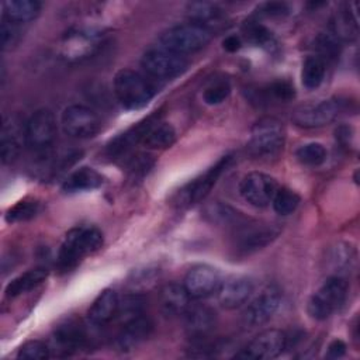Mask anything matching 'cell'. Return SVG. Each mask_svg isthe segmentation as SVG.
<instances>
[{
    "label": "cell",
    "instance_id": "277c9868",
    "mask_svg": "<svg viewBox=\"0 0 360 360\" xmlns=\"http://www.w3.org/2000/svg\"><path fill=\"white\" fill-rule=\"evenodd\" d=\"M347 297V281L340 276H329L312 294L307 311L312 319L325 321L345 304Z\"/></svg>",
    "mask_w": 360,
    "mask_h": 360
},
{
    "label": "cell",
    "instance_id": "6da1fadb",
    "mask_svg": "<svg viewBox=\"0 0 360 360\" xmlns=\"http://www.w3.org/2000/svg\"><path fill=\"white\" fill-rule=\"evenodd\" d=\"M103 233L94 226H79L69 231L58 253V267L62 271L75 269L86 256L103 246Z\"/></svg>",
    "mask_w": 360,
    "mask_h": 360
},
{
    "label": "cell",
    "instance_id": "603a6c76",
    "mask_svg": "<svg viewBox=\"0 0 360 360\" xmlns=\"http://www.w3.org/2000/svg\"><path fill=\"white\" fill-rule=\"evenodd\" d=\"M191 297L183 284L169 283L165 284L159 292V304L160 309L167 316H179L184 315V312L190 307Z\"/></svg>",
    "mask_w": 360,
    "mask_h": 360
},
{
    "label": "cell",
    "instance_id": "5b68a950",
    "mask_svg": "<svg viewBox=\"0 0 360 360\" xmlns=\"http://www.w3.org/2000/svg\"><path fill=\"white\" fill-rule=\"evenodd\" d=\"M211 34L207 28L194 22L179 24L162 32L159 46L184 56L207 46L211 41Z\"/></svg>",
    "mask_w": 360,
    "mask_h": 360
},
{
    "label": "cell",
    "instance_id": "7402d4cb",
    "mask_svg": "<svg viewBox=\"0 0 360 360\" xmlns=\"http://www.w3.org/2000/svg\"><path fill=\"white\" fill-rule=\"evenodd\" d=\"M183 316L187 335L195 340L205 339L217 323L215 312L205 305H190Z\"/></svg>",
    "mask_w": 360,
    "mask_h": 360
},
{
    "label": "cell",
    "instance_id": "4fadbf2b",
    "mask_svg": "<svg viewBox=\"0 0 360 360\" xmlns=\"http://www.w3.org/2000/svg\"><path fill=\"white\" fill-rule=\"evenodd\" d=\"M287 347V336L278 329H266L260 332L242 352L235 357L253 359V360H270L278 357Z\"/></svg>",
    "mask_w": 360,
    "mask_h": 360
},
{
    "label": "cell",
    "instance_id": "5bb4252c",
    "mask_svg": "<svg viewBox=\"0 0 360 360\" xmlns=\"http://www.w3.org/2000/svg\"><path fill=\"white\" fill-rule=\"evenodd\" d=\"M281 302V292L276 287L264 288L259 295H256L245 308L242 314V321L249 328H256L267 323Z\"/></svg>",
    "mask_w": 360,
    "mask_h": 360
},
{
    "label": "cell",
    "instance_id": "d6a6232c",
    "mask_svg": "<svg viewBox=\"0 0 360 360\" xmlns=\"http://www.w3.org/2000/svg\"><path fill=\"white\" fill-rule=\"evenodd\" d=\"M204 217L211 224L222 225V226L224 225L238 226L243 219L242 215L236 210H233L228 204H224V202H219V201L207 205V208L204 211Z\"/></svg>",
    "mask_w": 360,
    "mask_h": 360
},
{
    "label": "cell",
    "instance_id": "3957f363",
    "mask_svg": "<svg viewBox=\"0 0 360 360\" xmlns=\"http://www.w3.org/2000/svg\"><path fill=\"white\" fill-rule=\"evenodd\" d=\"M285 131L283 124L274 117H263L257 120L249 135L248 150L256 158H274L284 146Z\"/></svg>",
    "mask_w": 360,
    "mask_h": 360
},
{
    "label": "cell",
    "instance_id": "8d00e7d4",
    "mask_svg": "<svg viewBox=\"0 0 360 360\" xmlns=\"http://www.w3.org/2000/svg\"><path fill=\"white\" fill-rule=\"evenodd\" d=\"M243 34L248 41L263 48H270L274 44V37L271 31H269L264 25L259 24L257 21L246 22L243 27Z\"/></svg>",
    "mask_w": 360,
    "mask_h": 360
},
{
    "label": "cell",
    "instance_id": "8992f818",
    "mask_svg": "<svg viewBox=\"0 0 360 360\" xmlns=\"http://www.w3.org/2000/svg\"><path fill=\"white\" fill-rule=\"evenodd\" d=\"M231 160H232L231 155L221 158L212 167H210L201 176L195 177L190 183L183 186L174 195V204L179 208H188L194 204L201 202L210 194V191L215 186L222 172L228 167Z\"/></svg>",
    "mask_w": 360,
    "mask_h": 360
},
{
    "label": "cell",
    "instance_id": "ac0fdd59",
    "mask_svg": "<svg viewBox=\"0 0 360 360\" xmlns=\"http://www.w3.org/2000/svg\"><path fill=\"white\" fill-rule=\"evenodd\" d=\"M255 290L253 281L245 276H233L221 283L218 301L226 309H235L249 301Z\"/></svg>",
    "mask_w": 360,
    "mask_h": 360
},
{
    "label": "cell",
    "instance_id": "cb8c5ba5",
    "mask_svg": "<svg viewBox=\"0 0 360 360\" xmlns=\"http://www.w3.org/2000/svg\"><path fill=\"white\" fill-rule=\"evenodd\" d=\"M120 298L114 290L101 291L89 308L87 319L94 326H103L111 322L118 312Z\"/></svg>",
    "mask_w": 360,
    "mask_h": 360
},
{
    "label": "cell",
    "instance_id": "f546056e",
    "mask_svg": "<svg viewBox=\"0 0 360 360\" xmlns=\"http://www.w3.org/2000/svg\"><path fill=\"white\" fill-rule=\"evenodd\" d=\"M48 276V270L44 267H35L31 269L22 274H20L18 277L13 278L7 287H6V297L7 298H15L21 294H25L28 291H31L32 288H35L38 284H41Z\"/></svg>",
    "mask_w": 360,
    "mask_h": 360
},
{
    "label": "cell",
    "instance_id": "f1b7e54d",
    "mask_svg": "<svg viewBox=\"0 0 360 360\" xmlns=\"http://www.w3.org/2000/svg\"><path fill=\"white\" fill-rule=\"evenodd\" d=\"M326 264L333 271L332 276L350 273L356 264V250L346 242H339L332 246L326 255Z\"/></svg>",
    "mask_w": 360,
    "mask_h": 360
},
{
    "label": "cell",
    "instance_id": "e0dca14e",
    "mask_svg": "<svg viewBox=\"0 0 360 360\" xmlns=\"http://www.w3.org/2000/svg\"><path fill=\"white\" fill-rule=\"evenodd\" d=\"M160 121V111H155L153 114L148 115L142 121L134 124L131 128H128L125 132L120 134L117 138H114L108 146L107 152L111 158H121L125 156L136 143H142V139L146 134V131L156 122Z\"/></svg>",
    "mask_w": 360,
    "mask_h": 360
},
{
    "label": "cell",
    "instance_id": "484cf974",
    "mask_svg": "<svg viewBox=\"0 0 360 360\" xmlns=\"http://www.w3.org/2000/svg\"><path fill=\"white\" fill-rule=\"evenodd\" d=\"M339 41H354L359 34L357 17H356V4L345 3L335 13L332 20V31Z\"/></svg>",
    "mask_w": 360,
    "mask_h": 360
},
{
    "label": "cell",
    "instance_id": "52a82bcc",
    "mask_svg": "<svg viewBox=\"0 0 360 360\" xmlns=\"http://www.w3.org/2000/svg\"><path fill=\"white\" fill-rule=\"evenodd\" d=\"M141 66L149 76L155 79H173L180 76L187 69L188 60L183 55L162 46H156L143 53Z\"/></svg>",
    "mask_w": 360,
    "mask_h": 360
},
{
    "label": "cell",
    "instance_id": "d590c367",
    "mask_svg": "<svg viewBox=\"0 0 360 360\" xmlns=\"http://www.w3.org/2000/svg\"><path fill=\"white\" fill-rule=\"evenodd\" d=\"M39 202L34 200H22L8 208L6 212V221L10 224L28 221L39 212Z\"/></svg>",
    "mask_w": 360,
    "mask_h": 360
},
{
    "label": "cell",
    "instance_id": "30bf717a",
    "mask_svg": "<svg viewBox=\"0 0 360 360\" xmlns=\"http://www.w3.org/2000/svg\"><path fill=\"white\" fill-rule=\"evenodd\" d=\"M60 122L65 134L80 139L93 138L101 128L98 115L89 107L80 104L66 107L62 112Z\"/></svg>",
    "mask_w": 360,
    "mask_h": 360
},
{
    "label": "cell",
    "instance_id": "b9f144b4",
    "mask_svg": "<svg viewBox=\"0 0 360 360\" xmlns=\"http://www.w3.org/2000/svg\"><path fill=\"white\" fill-rule=\"evenodd\" d=\"M267 96H271L273 98H276L278 101L287 103L295 96V90L290 82L277 80L267 87Z\"/></svg>",
    "mask_w": 360,
    "mask_h": 360
},
{
    "label": "cell",
    "instance_id": "7bdbcfd3",
    "mask_svg": "<svg viewBox=\"0 0 360 360\" xmlns=\"http://www.w3.org/2000/svg\"><path fill=\"white\" fill-rule=\"evenodd\" d=\"M152 165H153L152 156L145 155V153H139V155L134 156L129 160L128 169H129V173L132 176H143V174H146L149 172Z\"/></svg>",
    "mask_w": 360,
    "mask_h": 360
},
{
    "label": "cell",
    "instance_id": "2e32d148",
    "mask_svg": "<svg viewBox=\"0 0 360 360\" xmlns=\"http://www.w3.org/2000/svg\"><path fill=\"white\" fill-rule=\"evenodd\" d=\"M222 283L219 271L208 264H198L188 270L184 277V288L194 300H204L218 292Z\"/></svg>",
    "mask_w": 360,
    "mask_h": 360
},
{
    "label": "cell",
    "instance_id": "83f0119b",
    "mask_svg": "<svg viewBox=\"0 0 360 360\" xmlns=\"http://www.w3.org/2000/svg\"><path fill=\"white\" fill-rule=\"evenodd\" d=\"M3 18L17 25L30 22L39 15L41 3L37 0H7L1 4Z\"/></svg>",
    "mask_w": 360,
    "mask_h": 360
},
{
    "label": "cell",
    "instance_id": "ffe728a7",
    "mask_svg": "<svg viewBox=\"0 0 360 360\" xmlns=\"http://www.w3.org/2000/svg\"><path fill=\"white\" fill-rule=\"evenodd\" d=\"M25 145V124L17 117H10V120H4L1 128V139H0V156L4 165L13 163L22 148Z\"/></svg>",
    "mask_w": 360,
    "mask_h": 360
},
{
    "label": "cell",
    "instance_id": "4dcf8cb0",
    "mask_svg": "<svg viewBox=\"0 0 360 360\" xmlns=\"http://www.w3.org/2000/svg\"><path fill=\"white\" fill-rule=\"evenodd\" d=\"M176 129L169 122L156 121L145 134L142 145L149 149H167L176 142Z\"/></svg>",
    "mask_w": 360,
    "mask_h": 360
},
{
    "label": "cell",
    "instance_id": "d6986e66",
    "mask_svg": "<svg viewBox=\"0 0 360 360\" xmlns=\"http://www.w3.org/2000/svg\"><path fill=\"white\" fill-rule=\"evenodd\" d=\"M53 342L63 356L80 350L87 343V332L80 319L69 318L60 322L53 330Z\"/></svg>",
    "mask_w": 360,
    "mask_h": 360
},
{
    "label": "cell",
    "instance_id": "bcb514c9",
    "mask_svg": "<svg viewBox=\"0 0 360 360\" xmlns=\"http://www.w3.org/2000/svg\"><path fill=\"white\" fill-rule=\"evenodd\" d=\"M240 45H242V42H240L239 37H236V35H229V37H226V38L222 41V46H224V49L228 51V52H236V51H239Z\"/></svg>",
    "mask_w": 360,
    "mask_h": 360
},
{
    "label": "cell",
    "instance_id": "60d3db41",
    "mask_svg": "<svg viewBox=\"0 0 360 360\" xmlns=\"http://www.w3.org/2000/svg\"><path fill=\"white\" fill-rule=\"evenodd\" d=\"M0 34H1V49L3 51L11 49L14 45H17V42L20 39L18 25L14 24V22H10L6 18L1 20Z\"/></svg>",
    "mask_w": 360,
    "mask_h": 360
},
{
    "label": "cell",
    "instance_id": "44dd1931",
    "mask_svg": "<svg viewBox=\"0 0 360 360\" xmlns=\"http://www.w3.org/2000/svg\"><path fill=\"white\" fill-rule=\"evenodd\" d=\"M153 329L152 322L143 314L121 323L115 343L121 352H129L148 339Z\"/></svg>",
    "mask_w": 360,
    "mask_h": 360
},
{
    "label": "cell",
    "instance_id": "f6af8a7d",
    "mask_svg": "<svg viewBox=\"0 0 360 360\" xmlns=\"http://www.w3.org/2000/svg\"><path fill=\"white\" fill-rule=\"evenodd\" d=\"M346 349H347V347H346V343H345L343 340L335 339V340H332V342L329 343L325 357H328V359H340V357L345 356Z\"/></svg>",
    "mask_w": 360,
    "mask_h": 360
},
{
    "label": "cell",
    "instance_id": "9a60e30c",
    "mask_svg": "<svg viewBox=\"0 0 360 360\" xmlns=\"http://www.w3.org/2000/svg\"><path fill=\"white\" fill-rule=\"evenodd\" d=\"M277 181L262 172H250L240 180L239 193L245 201L255 207H266L277 191Z\"/></svg>",
    "mask_w": 360,
    "mask_h": 360
},
{
    "label": "cell",
    "instance_id": "836d02e7",
    "mask_svg": "<svg viewBox=\"0 0 360 360\" xmlns=\"http://www.w3.org/2000/svg\"><path fill=\"white\" fill-rule=\"evenodd\" d=\"M301 202V197L288 187H278L273 195L271 205L278 215L292 214Z\"/></svg>",
    "mask_w": 360,
    "mask_h": 360
},
{
    "label": "cell",
    "instance_id": "7a4b0ae2",
    "mask_svg": "<svg viewBox=\"0 0 360 360\" xmlns=\"http://www.w3.org/2000/svg\"><path fill=\"white\" fill-rule=\"evenodd\" d=\"M114 94L118 103L127 110L145 107L155 97L153 84L141 73L132 69H121L114 76Z\"/></svg>",
    "mask_w": 360,
    "mask_h": 360
},
{
    "label": "cell",
    "instance_id": "d4e9b609",
    "mask_svg": "<svg viewBox=\"0 0 360 360\" xmlns=\"http://www.w3.org/2000/svg\"><path fill=\"white\" fill-rule=\"evenodd\" d=\"M187 14L190 17V22L198 24L207 28L210 32L212 30L224 25L225 21V11L208 1H191L187 4Z\"/></svg>",
    "mask_w": 360,
    "mask_h": 360
},
{
    "label": "cell",
    "instance_id": "7c38bea8",
    "mask_svg": "<svg viewBox=\"0 0 360 360\" xmlns=\"http://www.w3.org/2000/svg\"><path fill=\"white\" fill-rule=\"evenodd\" d=\"M340 111V103L336 98H328L318 103H308L297 107L292 112V122L301 128H319L332 122Z\"/></svg>",
    "mask_w": 360,
    "mask_h": 360
},
{
    "label": "cell",
    "instance_id": "4316f807",
    "mask_svg": "<svg viewBox=\"0 0 360 360\" xmlns=\"http://www.w3.org/2000/svg\"><path fill=\"white\" fill-rule=\"evenodd\" d=\"M104 183L103 176L93 167L83 166L72 172L62 183V190L65 193H80L91 191L98 188Z\"/></svg>",
    "mask_w": 360,
    "mask_h": 360
},
{
    "label": "cell",
    "instance_id": "e575fe53",
    "mask_svg": "<svg viewBox=\"0 0 360 360\" xmlns=\"http://www.w3.org/2000/svg\"><path fill=\"white\" fill-rule=\"evenodd\" d=\"M297 159L300 160V163L305 165V166H319L322 165L326 158H328V152L325 149V146L322 143L318 142H309L305 145H301L297 152H295Z\"/></svg>",
    "mask_w": 360,
    "mask_h": 360
},
{
    "label": "cell",
    "instance_id": "f35d334b",
    "mask_svg": "<svg viewBox=\"0 0 360 360\" xmlns=\"http://www.w3.org/2000/svg\"><path fill=\"white\" fill-rule=\"evenodd\" d=\"M51 356V349L41 340H28L17 352V359L22 360H45Z\"/></svg>",
    "mask_w": 360,
    "mask_h": 360
},
{
    "label": "cell",
    "instance_id": "ab89813d",
    "mask_svg": "<svg viewBox=\"0 0 360 360\" xmlns=\"http://www.w3.org/2000/svg\"><path fill=\"white\" fill-rule=\"evenodd\" d=\"M316 49L319 52L321 59H323L326 62V59H335L339 56L340 52V41L332 34V32H326V34H321L316 38Z\"/></svg>",
    "mask_w": 360,
    "mask_h": 360
},
{
    "label": "cell",
    "instance_id": "ba28073f",
    "mask_svg": "<svg viewBox=\"0 0 360 360\" xmlns=\"http://www.w3.org/2000/svg\"><path fill=\"white\" fill-rule=\"evenodd\" d=\"M56 138V120L49 108H39L25 122V145L35 152H44Z\"/></svg>",
    "mask_w": 360,
    "mask_h": 360
},
{
    "label": "cell",
    "instance_id": "8fae6325",
    "mask_svg": "<svg viewBox=\"0 0 360 360\" xmlns=\"http://www.w3.org/2000/svg\"><path fill=\"white\" fill-rule=\"evenodd\" d=\"M233 236V248L242 255L257 252L271 243L280 229L270 224H239Z\"/></svg>",
    "mask_w": 360,
    "mask_h": 360
},
{
    "label": "cell",
    "instance_id": "1f68e13d",
    "mask_svg": "<svg viewBox=\"0 0 360 360\" xmlns=\"http://www.w3.org/2000/svg\"><path fill=\"white\" fill-rule=\"evenodd\" d=\"M326 73V62L319 56H308L302 62L301 68V82L304 87L314 90L319 87L325 79Z\"/></svg>",
    "mask_w": 360,
    "mask_h": 360
},
{
    "label": "cell",
    "instance_id": "9c48e42d",
    "mask_svg": "<svg viewBox=\"0 0 360 360\" xmlns=\"http://www.w3.org/2000/svg\"><path fill=\"white\" fill-rule=\"evenodd\" d=\"M101 44L100 32L90 28L69 30L59 42L60 55L66 60H82L91 56Z\"/></svg>",
    "mask_w": 360,
    "mask_h": 360
},
{
    "label": "cell",
    "instance_id": "ee69618b",
    "mask_svg": "<svg viewBox=\"0 0 360 360\" xmlns=\"http://www.w3.org/2000/svg\"><path fill=\"white\" fill-rule=\"evenodd\" d=\"M290 7L283 1H267L260 6V13L267 17H281L288 14Z\"/></svg>",
    "mask_w": 360,
    "mask_h": 360
},
{
    "label": "cell",
    "instance_id": "74e56055",
    "mask_svg": "<svg viewBox=\"0 0 360 360\" xmlns=\"http://www.w3.org/2000/svg\"><path fill=\"white\" fill-rule=\"evenodd\" d=\"M231 94V84L228 80H215L210 83L202 91V100L208 105H218L224 103Z\"/></svg>",
    "mask_w": 360,
    "mask_h": 360
}]
</instances>
